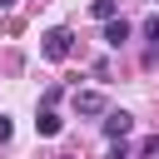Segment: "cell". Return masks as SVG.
Segmentation results:
<instances>
[{"label":"cell","mask_w":159,"mask_h":159,"mask_svg":"<svg viewBox=\"0 0 159 159\" xmlns=\"http://www.w3.org/2000/svg\"><path fill=\"white\" fill-rule=\"evenodd\" d=\"M10 134H15V124H10V119H5V114H0V144H5V139H10Z\"/></svg>","instance_id":"obj_8"},{"label":"cell","mask_w":159,"mask_h":159,"mask_svg":"<svg viewBox=\"0 0 159 159\" xmlns=\"http://www.w3.org/2000/svg\"><path fill=\"white\" fill-rule=\"evenodd\" d=\"M40 50H45V60H70V50H75V35H70L65 25H60V30H45V45H40Z\"/></svg>","instance_id":"obj_1"},{"label":"cell","mask_w":159,"mask_h":159,"mask_svg":"<svg viewBox=\"0 0 159 159\" xmlns=\"http://www.w3.org/2000/svg\"><path fill=\"white\" fill-rule=\"evenodd\" d=\"M124 40H129V25H124V20H109V25H104V45H114V50H119Z\"/></svg>","instance_id":"obj_5"},{"label":"cell","mask_w":159,"mask_h":159,"mask_svg":"<svg viewBox=\"0 0 159 159\" xmlns=\"http://www.w3.org/2000/svg\"><path fill=\"white\" fill-rule=\"evenodd\" d=\"M35 129H40V134H45V139H55V134H60V129H65V119H60V114H55V109H40V119H35Z\"/></svg>","instance_id":"obj_4"},{"label":"cell","mask_w":159,"mask_h":159,"mask_svg":"<svg viewBox=\"0 0 159 159\" xmlns=\"http://www.w3.org/2000/svg\"><path fill=\"white\" fill-rule=\"evenodd\" d=\"M129 129H134V114H124V109H109V114H104V134H109V139H124Z\"/></svg>","instance_id":"obj_2"},{"label":"cell","mask_w":159,"mask_h":159,"mask_svg":"<svg viewBox=\"0 0 159 159\" xmlns=\"http://www.w3.org/2000/svg\"><path fill=\"white\" fill-rule=\"evenodd\" d=\"M144 35H149V40L159 45V15H149V20H144Z\"/></svg>","instance_id":"obj_7"},{"label":"cell","mask_w":159,"mask_h":159,"mask_svg":"<svg viewBox=\"0 0 159 159\" xmlns=\"http://www.w3.org/2000/svg\"><path fill=\"white\" fill-rule=\"evenodd\" d=\"M89 15H94V20H104V25H109V20H119V15H114V0H94V5H89Z\"/></svg>","instance_id":"obj_6"},{"label":"cell","mask_w":159,"mask_h":159,"mask_svg":"<svg viewBox=\"0 0 159 159\" xmlns=\"http://www.w3.org/2000/svg\"><path fill=\"white\" fill-rule=\"evenodd\" d=\"M75 109H80V114H104V94L84 89V94H75Z\"/></svg>","instance_id":"obj_3"},{"label":"cell","mask_w":159,"mask_h":159,"mask_svg":"<svg viewBox=\"0 0 159 159\" xmlns=\"http://www.w3.org/2000/svg\"><path fill=\"white\" fill-rule=\"evenodd\" d=\"M109 159H129V154H124V149H114V154H109Z\"/></svg>","instance_id":"obj_9"}]
</instances>
